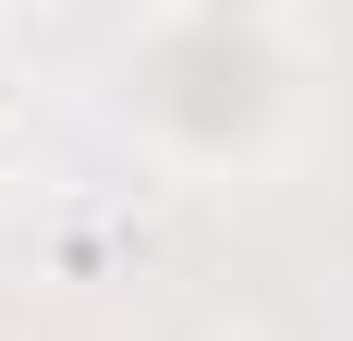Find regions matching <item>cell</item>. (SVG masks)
<instances>
[{"mask_svg":"<svg viewBox=\"0 0 353 341\" xmlns=\"http://www.w3.org/2000/svg\"><path fill=\"white\" fill-rule=\"evenodd\" d=\"M183 12H208V25H268L281 0H183Z\"/></svg>","mask_w":353,"mask_h":341,"instance_id":"obj_1","label":"cell"}]
</instances>
